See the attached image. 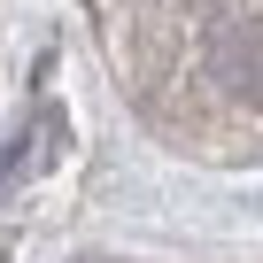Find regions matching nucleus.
<instances>
[{
	"instance_id": "1",
	"label": "nucleus",
	"mask_w": 263,
	"mask_h": 263,
	"mask_svg": "<svg viewBox=\"0 0 263 263\" xmlns=\"http://www.w3.org/2000/svg\"><path fill=\"white\" fill-rule=\"evenodd\" d=\"M209 70H217L224 93L263 101V24H224V31L209 39Z\"/></svg>"
}]
</instances>
